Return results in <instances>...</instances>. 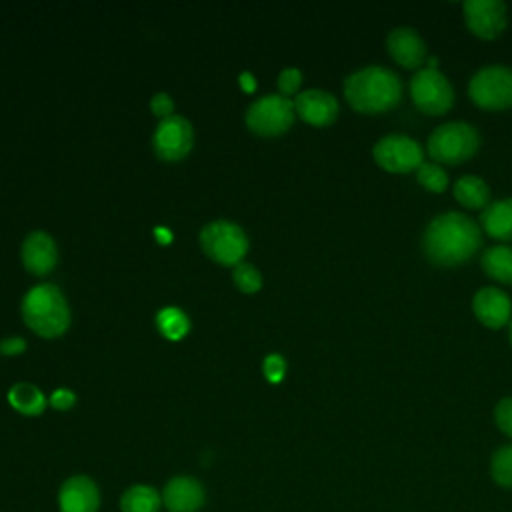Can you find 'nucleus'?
<instances>
[{"label":"nucleus","mask_w":512,"mask_h":512,"mask_svg":"<svg viewBox=\"0 0 512 512\" xmlns=\"http://www.w3.org/2000/svg\"><path fill=\"white\" fill-rule=\"evenodd\" d=\"M480 244V226L462 212L434 216L422 236L424 256L438 266H458L470 260Z\"/></svg>","instance_id":"f257e3e1"},{"label":"nucleus","mask_w":512,"mask_h":512,"mask_svg":"<svg viewBox=\"0 0 512 512\" xmlns=\"http://www.w3.org/2000/svg\"><path fill=\"white\" fill-rule=\"evenodd\" d=\"M342 88L348 104L362 114L392 110L402 98L398 74L384 66H366L348 74Z\"/></svg>","instance_id":"f03ea898"},{"label":"nucleus","mask_w":512,"mask_h":512,"mask_svg":"<svg viewBox=\"0 0 512 512\" xmlns=\"http://www.w3.org/2000/svg\"><path fill=\"white\" fill-rule=\"evenodd\" d=\"M22 316L26 324L42 336H58L70 322V310L64 294L54 284H36L22 298Z\"/></svg>","instance_id":"7ed1b4c3"},{"label":"nucleus","mask_w":512,"mask_h":512,"mask_svg":"<svg viewBox=\"0 0 512 512\" xmlns=\"http://www.w3.org/2000/svg\"><path fill=\"white\" fill-rule=\"evenodd\" d=\"M480 136L468 122H446L440 124L428 136V154L432 160L442 164H460L476 154Z\"/></svg>","instance_id":"20e7f679"},{"label":"nucleus","mask_w":512,"mask_h":512,"mask_svg":"<svg viewBox=\"0 0 512 512\" xmlns=\"http://www.w3.org/2000/svg\"><path fill=\"white\" fill-rule=\"evenodd\" d=\"M468 94L480 108L504 110L512 106V68L490 64L480 68L470 84Z\"/></svg>","instance_id":"39448f33"},{"label":"nucleus","mask_w":512,"mask_h":512,"mask_svg":"<svg viewBox=\"0 0 512 512\" xmlns=\"http://www.w3.org/2000/svg\"><path fill=\"white\" fill-rule=\"evenodd\" d=\"M200 246L202 250L224 264L240 262V258L248 250L246 232L232 220H212L200 230Z\"/></svg>","instance_id":"423d86ee"},{"label":"nucleus","mask_w":512,"mask_h":512,"mask_svg":"<svg viewBox=\"0 0 512 512\" xmlns=\"http://www.w3.org/2000/svg\"><path fill=\"white\" fill-rule=\"evenodd\" d=\"M410 96L424 114H444L454 104L450 80L436 68H420L410 78Z\"/></svg>","instance_id":"0eeeda50"},{"label":"nucleus","mask_w":512,"mask_h":512,"mask_svg":"<svg viewBox=\"0 0 512 512\" xmlns=\"http://www.w3.org/2000/svg\"><path fill=\"white\" fill-rule=\"evenodd\" d=\"M372 154L380 168L394 174H406V172L418 170L420 164L424 162V152L420 144L406 134L382 136L374 144Z\"/></svg>","instance_id":"6e6552de"},{"label":"nucleus","mask_w":512,"mask_h":512,"mask_svg":"<svg viewBox=\"0 0 512 512\" xmlns=\"http://www.w3.org/2000/svg\"><path fill=\"white\" fill-rule=\"evenodd\" d=\"M294 102L284 94L256 98L246 110V124L258 134H280L294 120Z\"/></svg>","instance_id":"1a4fd4ad"},{"label":"nucleus","mask_w":512,"mask_h":512,"mask_svg":"<svg viewBox=\"0 0 512 512\" xmlns=\"http://www.w3.org/2000/svg\"><path fill=\"white\" fill-rule=\"evenodd\" d=\"M192 140V124L180 114H170L162 118L152 136L154 150L164 160H178L188 154V150L192 148Z\"/></svg>","instance_id":"9d476101"},{"label":"nucleus","mask_w":512,"mask_h":512,"mask_svg":"<svg viewBox=\"0 0 512 512\" xmlns=\"http://www.w3.org/2000/svg\"><path fill=\"white\" fill-rule=\"evenodd\" d=\"M468 30L484 40L500 36L506 28V4L502 0H468L462 4Z\"/></svg>","instance_id":"9b49d317"},{"label":"nucleus","mask_w":512,"mask_h":512,"mask_svg":"<svg viewBox=\"0 0 512 512\" xmlns=\"http://www.w3.org/2000/svg\"><path fill=\"white\" fill-rule=\"evenodd\" d=\"M162 494V506L168 512H200L206 504V488L200 478L190 474H176L166 480Z\"/></svg>","instance_id":"f8f14e48"},{"label":"nucleus","mask_w":512,"mask_h":512,"mask_svg":"<svg viewBox=\"0 0 512 512\" xmlns=\"http://www.w3.org/2000/svg\"><path fill=\"white\" fill-rule=\"evenodd\" d=\"M56 502L60 512H100L102 494L94 478L72 474L60 484Z\"/></svg>","instance_id":"ddd939ff"},{"label":"nucleus","mask_w":512,"mask_h":512,"mask_svg":"<svg viewBox=\"0 0 512 512\" xmlns=\"http://www.w3.org/2000/svg\"><path fill=\"white\" fill-rule=\"evenodd\" d=\"M294 110L302 120L314 126H326V124H332L338 116V100L332 92H326L320 88H308L296 94Z\"/></svg>","instance_id":"4468645a"},{"label":"nucleus","mask_w":512,"mask_h":512,"mask_svg":"<svg viewBox=\"0 0 512 512\" xmlns=\"http://www.w3.org/2000/svg\"><path fill=\"white\" fill-rule=\"evenodd\" d=\"M472 310L484 326L502 328L510 320L512 302L504 290L496 286H484L474 294Z\"/></svg>","instance_id":"2eb2a0df"},{"label":"nucleus","mask_w":512,"mask_h":512,"mask_svg":"<svg viewBox=\"0 0 512 512\" xmlns=\"http://www.w3.org/2000/svg\"><path fill=\"white\" fill-rule=\"evenodd\" d=\"M388 54L404 68H420L426 58V42L422 36L408 26L394 28L386 38Z\"/></svg>","instance_id":"dca6fc26"},{"label":"nucleus","mask_w":512,"mask_h":512,"mask_svg":"<svg viewBox=\"0 0 512 512\" xmlns=\"http://www.w3.org/2000/svg\"><path fill=\"white\" fill-rule=\"evenodd\" d=\"M58 258L54 238L44 230L30 232L22 242V262L34 274L48 272Z\"/></svg>","instance_id":"f3484780"},{"label":"nucleus","mask_w":512,"mask_h":512,"mask_svg":"<svg viewBox=\"0 0 512 512\" xmlns=\"http://www.w3.org/2000/svg\"><path fill=\"white\" fill-rule=\"evenodd\" d=\"M120 512H160L162 506V494L156 486L136 482L124 488V492L118 498Z\"/></svg>","instance_id":"a211bd4d"},{"label":"nucleus","mask_w":512,"mask_h":512,"mask_svg":"<svg viewBox=\"0 0 512 512\" xmlns=\"http://www.w3.org/2000/svg\"><path fill=\"white\" fill-rule=\"evenodd\" d=\"M480 226L496 240H512V198L490 202L480 214Z\"/></svg>","instance_id":"6ab92c4d"},{"label":"nucleus","mask_w":512,"mask_h":512,"mask_svg":"<svg viewBox=\"0 0 512 512\" xmlns=\"http://www.w3.org/2000/svg\"><path fill=\"white\" fill-rule=\"evenodd\" d=\"M454 198L464 206L472 210H484L490 200V188L488 184L474 174H466L456 180L454 184Z\"/></svg>","instance_id":"aec40b11"},{"label":"nucleus","mask_w":512,"mask_h":512,"mask_svg":"<svg viewBox=\"0 0 512 512\" xmlns=\"http://www.w3.org/2000/svg\"><path fill=\"white\" fill-rule=\"evenodd\" d=\"M8 402L26 416H36L46 408L44 392L32 382H16L8 390Z\"/></svg>","instance_id":"412c9836"},{"label":"nucleus","mask_w":512,"mask_h":512,"mask_svg":"<svg viewBox=\"0 0 512 512\" xmlns=\"http://www.w3.org/2000/svg\"><path fill=\"white\" fill-rule=\"evenodd\" d=\"M480 266L490 278L512 284V246L500 244L484 250L480 256Z\"/></svg>","instance_id":"4be33fe9"},{"label":"nucleus","mask_w":512,"mask_h":512,"mask_svg":"<svg viewBox=\"0 0 512 512\" xmlns=\"http://www.w3.org/2000/svg\"><path fill=\"white\" fill-rule=\"evenodd\" d=\"M156 326L164 336L176 340L188 332L190 320L184 310H180L176 306H164L156 314Z\"/></svg>","instance_id":"5701e85b"},{"label":"nucleus","mask_w":512,"mask_h":512,"mask_svg":"<svg viewBox=\"0 0 512 512\" xmlns=\"http://www.w3.org/2000/svg\"><path fill=\"white\" fill-rule=\"evenodd\" d=\"M490 474L496 484L512 488V444H506L492 454Z\"/></svg>","instance_id":"b1692460"},{"label":"nucleus","mask_w":512,"mask_h":512,"mask_svg":"<svg viewBox=\"0 0 512 512\" xmlns=\"http://www.w3.org/2000/svg\"><path fill=\"white\" fill-rule=\"evenodd\" d=\"M416 178L430 192H444V188L448 186L446 170L436 162H422L416 170Z\"/></svg>","instance_id":"393cba45"},{"label":"nucleus","mask_w":512,"mask_h":512,"mask_svg":"<svg viewBox=\"0 0 512 512\" xmlns=\"http://www.w3.org/2000/svg\"><path fill=\"white\" fill-rule=\"evenodd\" d=\"M232 278H234L236 286L240 290H244V292H256L262 286L260 270L254 264H250V262H238L234 266Z\"/></svg>","instance_id":"a878e982"},{"label":"nucleus","mask_w":512,"mask_h":512,"mask_svg":"<svg viewBox=\"0 0 512 512\" xmlns=\"http://www.w3.org/2000/svg\"><path fill=\"white\" fill-rule=\"evenodd\" d=\"M494 422L506 436L512 438V396H506L496 404Z\"/></svg>","instance_id":"bb28decb"},{"label":"nucleus","mask_w":512,"mask_h":512,"mask_svg":"<svg viewBox=\"0 0 512 512\" xmlns=\"http://www.w3.org/2000/svg\"><path fill=\"white\" fill-rule=\"evenodd\" d=\"M300 82H302V72L298 68H294V66H288V68H284L278 74V88L282 90L284 96L294 94L298 90Z\"/></svg>","instance_id":"cd10ccee"},{"label":"nucleus","mask_w":512,"mask_h":512,"mask_svg":"<svg viewBox=\"0 0 512 512\" xmlns=\"http://www.w3.org/2000/svg\"><path fill=\"white\" fill-rule=\"evenodd\" d=\"M262 366H264L266 378L272 380V382L282 380V376H284V372H286V360H284V356L278 354V352L268 354V356L264 358V364H262Z\"/></svg>","instance_id":"c85d7f7f"},{"label":"nucleus","mask_w":512,"mask_h":512,"mask_svg":"<svg viewBox=\"0 0 512 512\" xmlns=\"http://www.w3.org/2000/svg\"><path fill=\"white\" fill-rule=\"evenodd\" d=\"M150 108H152L158 116L166 118V116H170V114H172V110H174V102H172L170 94H166V92H158V94H154V96H152V100H150Z\"/></svg>","instance_id":"c756f323"},{"label":"nucleus","mask_w":512,"mask_h":512,"mask_svg":"<svg viewBox=\"0 0 512 512\" xmlns=\"http://www.w3.org/2000/svg\"><path fill=\"white\" fill-rule=\"evenodd\" d=\"M74 400H76V394H74L72 390H68V388H56V390L50 394V404H52L54 408H60V410L70 408V406L74 404Z\"/></svg>","instance_id":"7c9ffc66"},{"label":"nucleus","mask_w":512,"mask_h":512,"mask_svg":"<svg viewBox=\"0 0 512 512\" xmlns=\"http://www.w3.org/2000/svg\"><path fill=\"white\" fill-rule=\"evenodd\" d=\"M24 348H26V340L22 336L10 334V336H4L0 340V352H4V354H18Z\"/></svg>","instance_id":"2f4dec72"},{"label":"nucleus","mask_w":512,"mask_h":512,"mask_svg":"<svg viewBox=\"0 0 512 512\" xmlns=\"http://www.w3.org/2000/svg\"><path fill=\"white\" fill-rule=\"evenodd\" d=\"M240 84H242V88L244 90H248V92H252L254 90V86H256V80H254V74L252 72H242L240 74Z\"/></svg>","instance_id":"473e14b6"},{"label":"nucleus","mask_w":512,"mask_h":512,"mask_svg":"<svg viewBox=\"0 0 512 512\" xmlns=\"http://www.w3.org/2000/svg\"><path fill=\"white\" fill-rule=\"evenodd\" d=\"M154 234H156V238H158L160 242H170V238H172V232H170L168 228H164V226H156V228H154Z\"/></svg>","instance_id":"72a5a7b5"},{"label":"nucleus","mask_w":512,"mask_h":512,"mask_svg":"<svg viewBox=\"0 0 512 512\" xmlns=\"http://www.w3.org/2000/svg\"><path fill=\"white\" fill-rule=\"evenodd\" d=\"M436 64H438V58H436V56H430V58H428V68H436Z\"/></svg>","instance_id":"f704fd0d"},{"label":"nucleus","mask_w":512,"mask_h":512,"mask_svg":"<svg viewBox=\"0 0 512 512\" xmlns=\"http://www.w3.org/2000/svg\"><path fill=\"white\" fill-rule=\"evenodd\" d=\"M510 342H512V322H510Z\"/></svg>","instance_id":"c9c22d12"}]
</instances>
